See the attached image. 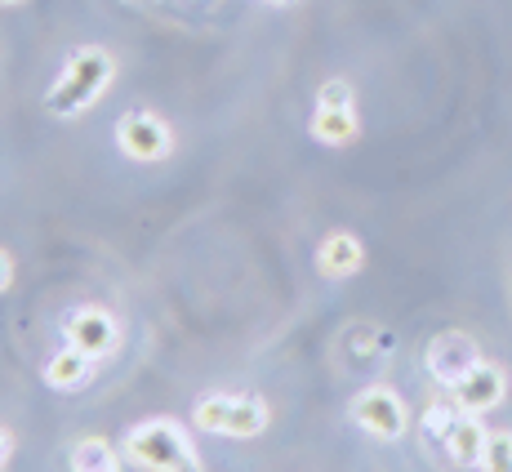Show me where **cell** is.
Masks as SVG:
<instances>
[{
	"instance_id": "12",
	"label": "cell",
	"mask_w": 512,
	"mask_h": 472,
	"mask_svg": "<svg viewBox=\"0 0 512 472\" xmlns=\"http://www.w3.org/2000/svg\"><path fill=\"white\" fill-rule=\"evenodd\" d=\"M90 379H94V357L81 348H72V343L45 361V383L54 392H81Z\"/></svg>"
},
{
	"instance_id": "5",
	"label": "cell",
	"mask_w": 512,
	"mask_h": 472,
	"mask_svg": "<svg viewBox=\"0 0 512 472\" xmlns=\"http://www.w3.org/2000/svg\"><path fill=\"white\" fill-rule=\"evenodd\" d=\"M481 348H477V339L464 330H441V334H432V343H428V352H423V366H428V375L441 383V388H459L472 370L481 366Z\"/></svg>"
},
{
	"instance_id": "1",
	"label": "cell",
	"mask_w": 512,
	"mask_h": 472,
	"mask_svg": "<svg viewBox=\"0 0 512 472\" xmlns=\"http://www.w3.org/2000/svg\"><path fill=\"white\" fill-rule=\"evenodd\" d=\"M112 81H116V58L103 45H81L63 63V72L54 76V85H49V94H45L49 116L72 121V116L90 112L98 98L112 90Z\"/></svg>"
},
{
	"instance_id": "3",
	"label": "cell",
	"mask_w": 512,
	"mask_h": 472,
	"mask_svg": "<svg viewBox=\"0 0 512 472\" xmlns=\"http://www.w3.org/2000/svg\"><path fill=\"white\" fill-rule=\"evenodd\" d=\"M192 424L223 437H259L268 428V401L241 392H210L192 406Z\"/></svg>"
},
{
	"instance_id": "17",
	"label": "cell",
	"mask_w": 512,
	"mask_h": 472,
	"mask_svg": "<svg viewBox=\"0 0 512 472\" xmlns=\"http://www.w3.org/2000/svg\"><path fill=\"white\" fill-rule=\"evenodd\" d=\"M268 5H294V0H268Z\"/></svg>"
},
{
	"instance_id": "16",
	"label": "cell",
	"mask_w": 512,
	"mask_h": 472,
	"mask_svg": "<svg viewBox=\"0 0 512 472\" xmlns=\"http://www.w3.org/2000/svg\"><path fill=\"white\" fill-rule=\"evenodd\" d=\"M9 459H14V437H9V432L0 428V472H5Z\"/></svg>"
},
{
	"instance_id": "11",
	"label": "cell",
	"mask_w": 512,
	"mask_h": 472,
	"mask_svg": "<svg viewBox=\"0 0 512 472\" xmlns=\"http://www.w3.org/2000/svg\"><path fill=\"white\" fill-rule=\"evenodd\" d=\"M317 268L321 277L330 281H348L366 268V245H361L357 232H330L326 241L317 245Z\"/></svg>"
},
{
	"instance_id": "2",
	"label": "cell",
	"mask_w": 512,
	"mask_h": 472,
	"mask_svg": "<svg viewBox=\"0 0 512 472\" xmlns=\"http://www.w3.org/2000/svg\"><path fill=\"white\" fill-rule=\"evenodd\" d=\"M125 450L147 472H201L192 441L174 419H143L139 428L125 432Z\"/></svg>"
},
{
	"instance_id": "13",
	"label": "cell",
	"mask_w": 512,
	"mask_h": 472,
	"mask_svg": "<svg viewBox=\"0 0 512 472\" xmlns=\"http://www.w3.org/2000/svg\"><path fill=\"white\" fill-rule=\"evenodd\" d=\"M72 472H121V459L103 437H81L72 446Z\"/></svg>"
},
{
	"instance_id": "14",
	"label": "cell",
	"mask_w": 512,
	"mask_h": 472,
	"mask_svg": "<svg viewBox=\"0 0 512 472\" xmlns=\"http://www.w3.org/2000/svg\"><path fill=\"white\" fill-rule=\"evenodd\" d=\"M477 468L481 472H512V432H490Z\"/></svg>"
},
{
	"instance_id": "6",
	"label": "cell",
	"mask_w": 512,
	"mask_h": 472,
	"mask_svg": "<svg viewBox=\"0 0 512 472\" xmlns=\"http://www.w3.org/2000/svg\"><path fill=\"white\" fill-rule=\"evenodd\" d=\"M352 424L379 441H397V437H406V428H410V410H406V401H401V392L374 383V388L352 397Z\"/></svg>"
},
{
	"instance_id": "10",
	"label": "cell",
	"mask_w": 512,
	"mask_h": 472,
	"mask_svg": "<svg viewBox=\"0 0 512 472\" xmlns=\"http://www.w3.org/2000/svg\"><path fill=\"white\" fill-rule=\"evenodd\" d=\"M486 424H481V415H468V410H459L455 419H450V428L437 437V446L446 450V459L455 468H477L481 464V450H486Z\"/></svg>"
},
{
	"instance_id": "8",
	"label": "cell",
	"mask_w": 512,
	"mask_h": 472,
	"mask_svg": "<svg viewBox=\"0 0 512 472\" xmlns=\"http://www.w3.org/2000/svg\"><path fill=\"white\" fill-rule=\"evenodd\" d=\"M63 334L72 348L90 352L94 361L112 357L116 348H121V326L112 321V312L107 308H94V303H85V308H72L63 321Z\"/></svg>"
},
{
	"instance_id": "9",
	"label": "cell",
	"mask_w": 512,
	"mask_h": 472,
	"mask_svg": "<svg viewBox=\"0 0 512 472\" xmlns=\"http://www.w3.org/2000/svg\"><path fill=\"white\" fill-rule=\"evenodd\" d=\"M450 397L459 401V406L468 410V415H486V410L504 406L508 397V370L495 366V361H481L472 375L459 383V388H450Z\"/></svg>"
},
{
	"instance_id": "15",
	"label": "cell",
	"mask_w": 512,
	"mask_h": 472,
	"mask_svg": "<svg viewBox=\"0 0 512 472\" xmlns=\"http://www.w3.org/2000/svg\"><path fill=\"white\" fill-rule=\"evenodd\" d=\"M9 281H14V259H9V254L0 250V294L9 290Z\"/></svg>"
},
{
	"instance_id": "7",
	"label": "cell",
	"mask_w": 512,
	"mask_h": 472,
	"mask_svg": "<svg viewBox=\"0 0 512 472\" xmlns=\"http://www.w3.org/2000/svg\"><path fill=\"white\" fill-rule=\"evenodd\" d=\"M116 147H121L130 161L152 165L174 152V130L156 112H125L121 121H116Z\"/></svg>"
},
{
	"instance_id": "18",
	"label": "cell",
	"mask_w": 512,
	"mask_h": 472,
	"mask_svg": "<svg viewBox=\"0 0 512 472\" xmlns=\"http://www.w3.org/2000/svg\"><path fill=\"white\" fill-rule=\"evenodd\" d=\"M0 5H23V0H0Z\"/></svg>"
},
{
	"instance_id": "4",
	"label": "cell",
	"mask_w": 512,
	"mask_h": 472,
	"mask_svg": "<svg viewBox=\"0 0 512 472\" xmlns=\"http://www.w3.org/2000/svg\"><path fill=\"white\" fill-rule=\"evenodd\" d=\"M308 130H312V139H317L321 147H348V143H357L361 116H357V90H352V81L334 76V81L321 85Z\"/></svg>"
}]
</instances>
